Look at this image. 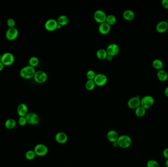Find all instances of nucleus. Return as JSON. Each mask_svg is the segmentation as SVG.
I'll use <instances>...</instances> for the list:
<instances>
[{
    "label": "nucleus",
    "mask_w": 168,
    "mask_h": 167,
    "mask_svg": "<svg viewBox=\"0 0 168 167\" xmlns=\"http://www.w3.org/2000/svg\"><path fill=\"white\" fill-rule=\"evenodd\" d=\"M155 100L152 96L147 95L141 99V106L146 109L152 108L154 105Z\"/></svg>",
    "instance_id": "nucleus-4"
},
{
    "label": "nucleus",
    "mask_w": 168,
    "mask_h": 167,
    "mask_svg": "<svg viewBox=\"0 0 168 167\" xmlns=\"http://www.w3.org/2000/svg\"><path fill=\"white\" fill-rule=\"evenodd\" d=\"M107 16L106 13L102 10H97L94 12L93 14L94 20L100 24L106 22Z\"/></svg>",
    "instance_id": "nucleus-9"
},
{
    "label": "nucleus",
    "mask_w": 168,
    "mask_h": 167,
    "mask_svg": "<svg viewBox=\"0 0 168 167\" xmlns=\"http://www.w3.org/2000/svg\"><path fill=\"white\" fill-rule=\"evenodd\" d=\"M36 154L34 150H29L25 153V157L29 160H32L35 158Z\"/></svg>",
    "instance_id": "nucleus-29"
},
{
    "label": "nucleus",
    "mask_w": 168,
    "mask_h": 167,
    "mask_svg": "<svg viewBox=\"0 0 168 167\" xmlns=\"http://www.w3.org/2000/svg\"><path fill=\"white\" fill-rule=\"evenodd\" d=\"M113 56H111V55H107V57H106V59L107 60L109 61H112L113 60Z\"/></svg>",
    "instance_id": "nucleus-36"
},
{
    "label": "nucleus",
    "mask_w": 168,
    "mask_h": 167,
    "mask_svg": "<svg viewBox=\"0 0 168 167\" xmlns=\"http://www.w3.org/2000/svg\"><path fill=\"white\" fill-rule=\"evenodd\" d=\"M27 124L30 125H38L40 123V118L39 115L34 112H30L25 116Z\"/></svg>",
    "instance_id": "nucleus-5"
},
{
    "label": "nucleus",
    "mask_w": 168,
    "mask_h": 167,
    "mask_svg": "<svg viewBox=\"0 0 168 167\" xmlns=\"http://www.w3.org/2000/svg\"><path fill=\"white\" fill-rule=\"evenodd\" d=\"M96 84L93 80H88L85 84V87L87 90L92 91L95 88Z\"/></svg>",
    "instance_id": "nucleus-27"
},
{
    "label": "nucleus",
    "mask_w": 168,
    "mask_h": 167,
    "mask_svg": "<svg viewBox=\"0 0 168 167\" xmlns=\"http://www.w3.org/2000/svg\"><path fill=\"white\" fill-rule=\"evenodd\" d=\"M33 78L37 83L43 84L47 81L48 76L46 73L43 71L39 70L36 71Z\"/></svg>",
    "instance_id": "nucleus-7"
},
{
    "label": "nucleus",
    "mask_w": 168,
    "mask_h": 167,
    "mask_svg": "<svg viewBox=\"0 0 168 167\" xmlns=\"http://www.w3.org/2000/svg\"><path fill=\"white\" fill-rule=\"evenodd\" d=\"M163 156L166 159H168V147L165 148L163 151Z\"/></svg>",
    "instance_id": "nucleus-35"
},
{
    "label": "nucleus",
    "mask_w": 168,
    "mask_h": 167,
    "mask_svg": "<svg viewBox=\"0 0 168 167\" xmlns=\"http://www.w3.org/2000/svg\"><path fill=\"white\" fill-rule=\"evenodd\" d=\"M111 29V27L110 25H109L106 22L100 24L98 27V31L101 34L105 35L108 34L110 32Z\"/></svg>",
    "instance_id": "nucleus-17"
},
{
    "label": "nucleus",
    "mask_w": 168,
    "mask_h": 167,
    "mask_svg": "<svg viewBox=\"0 0 168 167\" xmlns=\"http://www.w3.org/2000/svg\"><path fill=\"white\" fill-rule=\"evenodd\" d=\"M18 123L19 124V125H21V126H24V125H26V124H27V121L26 117H19L18 120Z\"/></svg>",
    "instance_id": "nucleus-33"
},
{
    "label": "nucleus",
    "mask_w": 168,
    "mask_h": 167,
    "mask_svg": "<svg viewBox=\"0 0 168 167\" xmlns=\"http://www.w3.org/2000/svg\"><path fill=\"white\" fill-rule=\"evenodd\" d=\"M161 4L164 8L168 10V0H163L161 2Z\"/></svg>",
    "instance_id": "nucleus-34"
},
{
    "label": "nucleus",
    "mask_w": 168,
    "mask_h": 167,
    "mask_svg": "<svg viewBox=\"0 0 168 167\" xmlns=\"http://www.w3.org/2000/svg\"><path fill=\"white\" fill-rule=\"evenodd\" d=\"M147 167H159V164L157 160L151 159L147 162Z\"/></svg>",
    "instance_id": "nucleus-30"
},
{
    "label": "nucleus",
    "mask_w": 168,
    "mask_h": 167,
    "mask_svg": "<svg viewBox=\"0 0 168 167\" xmlns=\"http://www.w3.org/2000/svg\"><path fill=\"white\" fill-rule=\"evenodd\" d=\"M35 69L34 67L29 65L24 67L21 69L20 71V75L23 78L26 80H30L34 77L35 74Z\"/></svg>",
    "instance_id": "nucleus-1"
},
{
    "label": "nucleus",
    "mask_w": 168,
    "mask_h": 167,
    "mask_svg": "<svg viewBox=\"0 0 168 167\" xmlns=\"http://www.w3.org/2000/svg\"><path fill=\"white\" fill-rule=\"evenodd\" d=\"M96 73H95L94 71L92 70H90L87 72V74H86V77L87 78H88V80H93L95 78V76H96Z\"/></svg>",
    "instance_id": "nucleus-31"
},
{
    "label": "nucleus",
    "mask_w": 168,
    "mask_h": 167,
    "mask_svg": "<svg viewBox=\"0 0 168 167\" xmlns=\"http://www.w3.org/2000/svg\"><path fill=\"white\" fill-rule=\"evenodd\" d=\"M34 152L38 156H44L48 153V148L47 146L43 144H38L34 147Z\"/></svg>",
    "instance_id": "nucleus-6"
},
{
    "label": "nucleus",
    "mask_w": 168,
    "mask_h": 167,
    "mask_svg": "<svg viewBox=\"0 0 168 167\" xmlns=\"http://www.w3.org/2000/svg\"><path fill=\"white\" fill-rule=\"evenodd\" d=\"M156 30L159 33H163L168 30V23L166 21H161L156 26Z\"/></svg>",
    "instance_id": "nucleus-15"
},
{
    "label": "nucleus",
    "mask_w": 168,
    "mask_h": 167,
    "mask_svg": "<svg viewBox=\"0 0 168 167\" xmlns=\"http://www.w3.org/2000/svg\"><path fill=\"white\" fill-rule=\"evenodd\" d=\"M127 106L129 108L135 109L141 106V98L139 96L132 97L127 102Z\"/></svg>",
    "instance_id": "nucleus-10"
},
{
    "label": "nucleus",
    "mask_w": 168,
    "mask_h": 167,
    "mask_svg": "<svg viewBox=\"0 0 168 167\" xmlns=\"http://www.w3.org/2000/svg\"></svg>",
    "instance_id": "nucleus-43"
},
{
    "label": "nucleus",
    "mask_w": 168,
    "mask_h": 167,
    "mask_svg": "<svg viewBox=\"0 0 168 167\" xmlns=\"http://www.w3.org/2000/svg\"><path fill=\"white\" fill-rule=\"evenodd\" d=\"M7 24L9 28L16 27V22L15 20L12 18H8L7 21Z\"/></svg>",
    "instance_id": "nucleus-32"
},
{
    "label": "nucleus",
    "mask_w": 168,
    "mask_h": 167,
    "mask_svg": "<svg viewBox=\"0 0 168 167\" xmlns=\"http://www.w3.org/2000/svg\"><path fill=\"white\" fill-rule=\"evenodd\" d=\"M17 112L19 117H25L28 113V108L25 103H20L18 106Z\"/></svg>",
    "instance_id": "nucleus-16"
},
{
    "label": "nucleus",
    "mask_w": 168,
    "mask_h": 167,
    "mask_svg": "<svg viewBox=\"0 0 168 167\" xmlns=\"http://www.w3.org/2000/svg\"><path fill=\"white\" fill-rule=\"evenodd\" d=\"M39 63V59L36 56H32L29 60V64L30 66L35 68L37 67Z\"/></svg>",
    "instance_id": "nucleus-28"
},
{
    "label": "nucleus",
    "mask_w": 168,
    "mask_h": 167,
    "mask_svg": "<svg viewBox=\"0 0 168 167\" xmlns=\"http://www.w3.org/2000/svg\"><path fill=\"white\" fill-rule=\"evenodd\" d=\"M96 55L99 59L104 60L106 59L108 54H107L106 50L100 49L97 51Z\"/></svg>",
    "instance_id": "nucleus-24"
},
{
    "label": "nucleus",
    "mask_w": 168,
    "mask_h": 167,
    "mask_svg": "<svg viewBox=\"0 0 168 167\" xmlns=\"http://www.w3.org/2000/svg\"><path fill=\"white\" fill-rule=\"evenodd\" d=\"M19 35V30L16 28H9L6 32V37L7 40L13 41L16 40Z\"/></svg>",
    "instance_id": "nucleus-8"
},
{
    "label": "nucleus",
    "mask_w": 168,
    "mask_h": 167,
    "mask_svg": "<svg viewBox=\"0 0 168 167\" xmlns=\"http://www.w3.org/2000/svg\"><path fill=\"white\" fill-rule=\"evenodd\" d=\"M59 25L61 26H66L69 23V18L67 16L65 15H61L57 20Z\"/></svg>",
    "instance_id": "nucleus-23"
},
{
    "label": "nucleus",
    "mask_w": 168,
    "mask_h": 167,
    "mask_svg": "<svg viewBox=\"0 0 168 167\" xmlns=\"http://www.w3.org/2000/svg\"><path fill=\"white\" fill-rule=\"evenodd\" d=\"M119 137V135L118 132H116L115 130H110L108 132H107V139L109 141L112 143L117 141Z\"/></svg>",
    "instance_id": "nucleus-18"
},
{
    "label": "nucleus",
    "mask_w": 168,
    "mask_h": 167,
    "mask_svg": "<svg viewBox=\"0 0 168 167\" xmlns=\"http://www.w3.org/2000/svg\"><path fill=\"white\" fill-rule=\"evenodd\" d=\"M4 67L5 65L0 61V72L2 71L4 69Z\"/></svg>",
    "instance_id": "nucleus-38"
},
{
    "label": "nucleus",
    "mask_w": 168,
    "mask_h": 167,
    "mask_svg": "<svg viewBox=\"0 0 168 167\" xmlns=\"http://www.w3.org/2000/svg\"><path fill=\"white\" fill-rule=\"evenodd\" d=\"M16 121L14 119L10 118L5 121V126L8 130H12L16 127Z\"/></svg>",
    "instance_id": "nucleus-22"
},
{
    "label": "nucleus",
    "mask_w": 168,
    "mask_h": 167,
    "mask_svg": "<svg viewBox=\"0 0 168 167\" xmlns=\"http://www.w3.org/2000/svg\"><path fill=\"white\" fill-rule=\"evenodd\" d=\"M157 77L160 81H166L168 79V73L163 69L158 71L157 73Z\"/></svg>",
    "instance_id": "nucleus-20"
},
{
    "label": "nucleus",
    "mask_w": 168,
    "mask_h": 167,
    "mask_svg": "<svg viewBox=\"0 0 168 167\" xmlns=\"http://www.w3.org/2000/svg\"><path fill=\"white\" fill-rule=\"evenodd\" d=\"M135 113L138 117L142 118L145 116L146 114V109L142 106H140L135 110Z\"/></svg>",
    "instance_id": "nucleus-25"
},
{
    "label": "nucleus",
    "mask_w": 168,
    "mask_h": 167,
    "mask_svg": "<svg viewBox=\"0 0 168 167\" xmlns=\"http://www.w3.org/2000/svg\"><path fill=\"white\" fill-rule=\"evenodd\" d=\"M96 86H103L107 83L108 81V78L107 76L104 74L100 73L96 75L94 80Z\"/></svg>",
    "instance_id": "nucleus-11"
},
{
    "label": "nucleus",
    "mask_w": 168,
    "mask_h": 167,
    "mask_svg": "<svg viewBox=\"0 0 168 167\" xmlns=\"http://www.w3.org/2000/svg\"><path fill=\"white\" fill-rule=\"evenodd\" d=\"M15 61L14 55L10 52H6L2 55L0 61L5 66H10L14 63Z\"/></svg>",
    "instance_id": "nucleus-3"
},
{
    "label": "nucleus",
    "mask_w": 168,
    "mask_h": 167,
    "mask_svg": "<svg viewBox=\"0 0 168 167\" xmlns=\"http://www.w3.org/2000/svg\"><path fill=\"white\" fill-rule=\"evenodd\" d=\"M58 23L55 19H49L45 23V28L49 32H53L58 28Z\"/></svg>",
    "instance_id": "nucleus-13"
},
{
    "label": "nucleus",
    "mask_w": 168,
    "mask_h": 167,
    "mask_svg": "<svg viewBox=\"0 0 168 167\" xmlns=\"http://www.w3.org/2000/svg\"><path fill=\"white\" fill-rule=\"evenodd\" d=\"M164 94L165 96L168 98V86L165 89Z\"/></svg>",
    "instance_id": "nucleus-37"
},
{
    "label": "nucleus",
    "mask_w": 168,
    "mask_h": 167,
    "mask_svg": "<svg viewBox=\"0 0 168 167\" xmlns=\"http://www.w3.org/2000/svg\"><path fill=\"white\" fill-rule=\"evenodd\" d=\"M112 146H113V147H119V145H118L117 142H115L113 143H112Z\"/></svg>",
    "instance_id": "nucleus-39"
},
{
    "label": "nucleus",
    "mask_w": 168,
    "mask_h": 167,
    "mask_svg": "<svg viewBox=\"0 0 168 167\" xmlns=\"http://www.w3.org/2000/svg\"><path fill=\"white\" fill-rule=\"evenodd\" d=\"M2 55L1 53H0V60H1V59Z\"/></svg>",
    "instance_id": "nucleus-41"
},
{
    "label": "nucleus",
    "mask_w": 168,
    "mask_h": 167,
    "mask_svg": "<svg viewBox=\"0 0 168 167\" xmlns=\"http://www.w3.org/2000/svg\"><path fill=\"white\" fill-rule=\"evenodd\" d=\"M152 65L153 68L159 71L162 70L163 68L164 64L162 61L160 59H157L153 60Z\"/></svg>",
    "instance_id": "nucleus-21"
},
{
    "label": "nucleus",
    "mask_w": 168,
    "mask_h": 167,
    "mask_svg": "<svg viewBox=\"0 0 168 167\" xmlns=\"http://www.w3.org/2000/svg\"><path fill=\"white\" fill-rule=\"evenodd\" d=\"M55 140L60 144H64L68 141V136L65 132H59L55 135Z\"/></svg>",
    "instance_id": "nucleus-14"
},
{
    "label": "nucleus",
    "mask_w": 168,
    "mask_h": 167,
    "mask_svg": "<svg viewBox=\"0 0 168 167\" xmlns=\"http://www.w3.org/2000/svg\"><path fill=\"white\" fill-rule=\"evenodd\" d=\"M165 166L166 167H168V159H166L165 161Z\"/></svg>",
    "instance_id": "nucleus-40"
},
{
    "label": "nucleus",
    "mask_w": 168,
    "mask_h": 167,
    "mask_svg": "<svg viewBox=\"0 0 168 167\" xmlns=\"http://www.w3.org/2000/svg\"><path fill=\"white\" fill-rule=\"evenodd\" d=\"M167 32H168V30H167Z\"/></svg>",
    "instance_id": "nucleus-42"
},
{
    "label": "nucleus",
    "mask_w": 168,
    "mask_h": 167,
    "mask_svg": "<svg viewBox=\"0 0 168 167\" xmlns=\"http://www.w3.org/2000/svg\"><path fill=\"white\" fill-rule=\"evenodd\" d=\"M106 22L109 25H110L111 26L115 25L116 22V17L112 14L107 15Z\"/></svg>",
    "instance_id": "nucleus-26"
},
{
    "label": "nucleus",
    "mask_w": 168,
    "mask_h": 167,
    "mask_svg": "<svg viewBox=\"0 0 168 167\" xmlns=\"http://www.w3.org/2000/svg\"><path fill=\"white\" fill-rule=\"evenodd\" d=\"M106 50L108 55H111L114 57L117 55L120 52V47L116 44H110L107 46Z\"/></svg>",
    "instance_id": "nucleus-12"
},
{
    "label": "nucleus",
    "mask_w": 168,
    "mask_h": 167,
    "mask_svg": "<svg viewBox=\"0 0 168 167\" xmlns=\"http://www.w3.org/2000/svg\"><path fill=\"white\" fill-rule=\"evenodd\" d=\"M119 147L121 148H128L131 146L132 143L131 138L127 135H121L119 136L117 140Z\"/></svg>",
    "instance_id": "nucleus-2"
},
{
    "label": "nucleus",
    "mask_w": 168,
    "mask_h": 167,
    "mask_svg": "<svg viewBox=\"0 0 168 167\" xmlns=\"http://www.w3.org/2000/svg\"><path fill=\"white\" fill-rule=\"evenodd\" d=\"M122 16L124 19L126 21H131L134 20L135 17V14L133 11L131 10H127L124 11L122 14Z\"/></svg>",
    "instance_id": "nucleus-19"
}]
</instances>
